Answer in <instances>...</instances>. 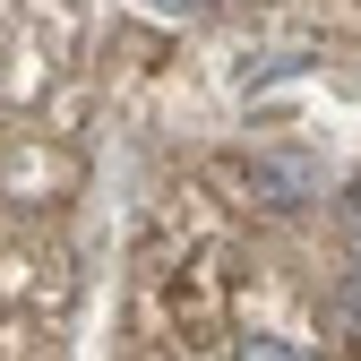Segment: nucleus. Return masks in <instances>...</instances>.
I'll list each match as a JSON object with an SVG mask.
<instances>
[{"instance_id":"f257e3e1","label":"nucleus","mask_w":361,"mask_h":361,"mask_svg":"<svg viewBox=\"0 0 361 361\" xmlns=\"http://www.w3.org/2000/svg\"><path fill=\"white\" fill-rule=\"evenodd\" d=\"M327 327L344 344H361V267H344V276L327 284Z\"/></svg>"},{"instance_id":"f03ea898","label":"nucleus","mask_w":361,"mask_h":361,"mask_svg":"<svg viewBox=\"0 0 361 361\" xmlns=\"http://www.w3.org/2000/svg\"><path fill=\"white\" fill-rule=\"evenodd\" d=\"M233 361H310V353H301L293 336H241V344H233Z\"/></svg>"},{"instance_id":"20e7f679","label":"nucleus","mask_w":361,"mask_h":361,"mask_svg":"<svg viewBox=\"0 0 361 361\" xmlns=\"http://www.w3.org/2000/svg\"><path fill=\"white\" fill-rule=\"evenodd\" d=\"M164 9H207V0H164Z\"/></svg>"},{"instance_id":"7ed1b4c3","label":"nucleus","mask_w":361,"mask_h":361,"mask_svg":"<svg viewBox=\"0 0 361 361\" xmlns=\"http://www.w3.org/2000/svg\"><path fill=\"white\" fill-rule=\"evenodd\" d=\"M336 233H344V250L361 258V180H353V190H344V207H336Z\"/></svg>"}]
</instances>
